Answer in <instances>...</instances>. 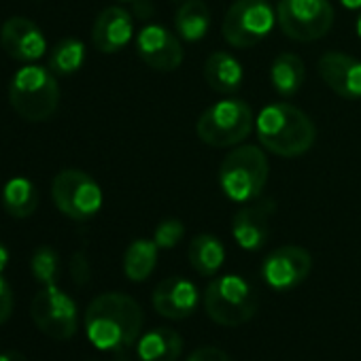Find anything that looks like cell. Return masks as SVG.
I'll return each instance as SVG.
<instances>
[{
  "instance_id": "obj_4",
  "label": "cell",
  "mask_w": 361,
  "mask_h": 361,
  "mask_svg": "<svg viewBox=\"0 0 361 361\" xmlns=\"http://www.w3.org/2000/svg\"><path fill=\"white\" fill-rule=\"evenodd\" d=\"M268 157L259 147L234 149L219 168V188L232 202H253L268 183Z\"/></svg>"
},
{
  "instance_id": "obj_9",
  "label": "cell",
  "mask_w": 361,
  "mask_h": 361,
  "mask_svg": "<svg viewBox=\"0 0 361 361\" xmlns=\"http://www.w3.org/2000/svg\"><path fill=\"white\" fill-rule=\"evenodd\" d=\"M276 22L291 41H319L334 24V7L329 0H279Z\"/></svg>"
},
{
  "instance_id": "obj_23",
  "label": "cell",
  "mask_w": 361,
  "mask_h": 361,
  "mask_svg": "<svg viewBox=\"0 0 361 361\" xmlns=\"http://www.w3.org/2000/svg\"><path fill=\"white\" fill-rule=\"evenodd\" d=\"M306 79V66L295 54H279L270 66V81L281 96H295Z\"/></svg>"
},
{
  "instance_id": "obj_22",
  "label": "cell",
  "mask_w": 361,
  "mask_h": 361,
  "mask_svg": "<svg viewBox=\"0 0 361 361\" xmlns=\"http://www.w3.org/2000/svg\"><path fill=\"white\" fill-rule=\"evenodd\" d=\"M188 257L192 268L202 276H213L221 270L226 262V247L213 234H198L190 243Z\"/></svg>"
},
{
  "instance_id": "obj_2",
  "label": "cell",
  "mask_w": 361,
  "mask_h": 361,
  "mask_svg": "<svg viewBox=\"0 0 361 361\" xmlns=\"http://www.w3.org/2000/svg\"><path fill=\"white\" fill-rule=\"evenodd\" d=\"M255 123L262 147L279 157H300L314 145L317 138L312 119L287 102L264 106Z\"/></svg>"
},
{
  "instance_id": "obj_12",
  "label": "cell",
  "mask_w": 361,
  "mask_h": 361,
  "mask_svg": "<svg viewBox=\"0 0 361 361\" xmlns=\"http://www.w3.org/2000/svg\"><path fill=\"white\" fill-rule=\"evenodd\" d=\"M136 54L149 68L159 73H172L183 62V45L178 35L159 24H149L138 32Z\"/></svg>"
},
{
  "instance_id": "obj_20",
  "label": "cell",
  "mask_w": 361,
  "mask_h": 361,
  "mask_svg": "<svg viewBox=\"0 0 361 361\" xmlns=\"http://www.w3.org/2000/svg\"><path fill=\"white\" fill-rule=\"evenodd\" d=\"M174 28L188 43L202 41L211 28V9L204 0H183L174 16Z\"/></svg>"
},
{
  "instance_id": "obj_32",
  "label": "cell",
  "mask_w": 361,
  "mask_h": 361,
  "mask_svg": "<svg viewBox=\"0 0 361 361\" xmlns=\"http://www.w3.org/2000/svg\"><path fill=\"white\" fill-rule=\"evenodd\" d=\"M9 266V249L0 243V274H3Z\"/></svg>"
},
{
  "instance_id": "obj_26",
  "label": "cell",
  "mask_w": 361,
  "mask_h": 361,
  "mask_svg": "<svg viewBox=\"0 0 361 361\" xmlns=\"http://www.w3.org/2000/svg\"><path fill=\"white\" fill-rule=\"evenodd\" d=\"M30 270L35 274V279L43 285H56L58 274H60V257L51 247H39L30 259Z\"/></svg>"
},
{
  "instance_id": "obj_10",
  "label": "cell",
  "mask_w": 361,
  "mask_h": 361,
  "mask_svg": "<svg viewBox=\"0 0 361 361\" xmlns=\"http://www.w3.org/2000/svg\"><path fill=\"white\" fill-rule=\"evenodd\" d=\"M30 314L35 325L54 340H71L77 334V304L66 291L58 289L56 285L43 287L35 295L30 304Z\"/></svg>"
},
{
  "instance_id": "obj_21",
  "label": "cell",
  "mask_w": 361,
  "mask_h": 361,
  "mask_svg": "<svg viewBox=\"0 0 361 361\" xmlns=\"http://www.w3.org/2000/svg\"><path fill=\"white\" fill-rule=\"evenodd\" d=\"M39 207V190L30 178L16 176L5 183L3 190V209L13 219H26L35 215Z\"/></svg>"
},
{
  "instance_id": "obj_13",
  "label": "cell",
  "mask_w": 361,
  "mask_h": 361,
  "mask_svg": "<svg viewBox=\"0 0 361 361\" xmlns=\"http://www.w3.org/2000/svg\"><path fill=\"white\" fill-rule=\"evenodd\" d=\"M0 45L11 60L24 64L41 60L47 51L43 30L28 18H9L0 28Z\"/></svg>"
},
{
  "instance_id": "obj_16",
  "label": "cell",
  "mask_w": 361,
  "mask_h": 361,
  "mask_svg": "<svg viewBox=\"0 0 361 361\" xmlns=\"http://www.w3.org/2000/svg\"><path fill=\"white\" fill-rule=\"evenodd\" d=\"M317 71L334 94L346 100L361 98V60L342 51H327Z\"/></svg>"
},
{
  "instance_id": "obj_34",
  "label": "cell",
  "mask_w": 361,
  "mask_h": 361,
  "mask_svg": "<svg viewBox=\"0 0 361 361\" xmlns=\"http://www.w3.org/2000/svg\"><path fill=\"white\" fill-rule=\"evenodd\" d=\"M357 35H359V39H361V16H359V20H357Z\"/></svg>"
},
{
  "instance_id": "obj_31",
  "label": "cell",
  "mask_w": 361,
  "mask_h": 361,
  "mask_svg": "<svg viewBox=\"0 0 361 361\" xmlns=\"http://www.w3.org/2000/svg\"><path fill=\"white\" fill-rule=\"evenodd\" d=\"M0 361H28V357L20 350H3L0 353Z\"/></svg>"
},
{
  "instance_id": "obj_25",
  "label": "cell",
  "mask_w": 361,
  "mask_h": 361,
  "mask_svg": "<svg viewBox=\"0 0 361 361\" xmlns=\"http://www.w3.org/2000/svg\"><path fill=\"white\" fill-rule=\"evenodd\" d=\"M85 62V45L79 39H64L60 41L54 51L49 54V62L47 68L56 75V77H68L75 75Z\"/></svg>"
},
{
  "instance_id": "obj_27",
  "label": "cell",
  "mask_w": 361,
  "mask_h": 361,
  "mask_svg": "<svg viewBox=\"0 0 361 361\" xmlns=\"http://www.w3.org/2000/svg\"><path fill=\"white\" fill-rule=\"evenodd\" d=\"M185 236V226L180 224L178 219H164L157 228H155V234H153V240L159 249H172L176 247L180 240Z\"/></svg>"
},
{
  "instance_id": "obj_28",
  "label": "cell",
  "mask_w": 361,
  "mask_h": 361,
  "mask_svg": "<svg viewBox=\"0 0 361 361\" xmlns=\"http://www.w3.org/2000/svg\"><path fill=\"white\" fill-rule=\"evenodd\" d=\"M16 308V300H13V289L9 285V281L0 274V325L7 323L13 314Z\"/></svg>"
},
{
  "instance_id": "obj_24",
  "label": "cell",
  "mask_w": 361,
  "mask_h": 361,
  "mask_svg": "<svg viewBox=\"0 0 361 361\" xmlns=\"http://www.w3.org/2000/svg\"><path fill=\"white\" fill-rule=\"evenodd\" d=\"M157 245L155 240L149 238H138L134 240L123 255V272L132 283H142L147 281L155 266H157Z\"/></svg>"
},
{
  "instance_id": "obj_14",
  "label": "cell",
  "mask_w": 361,
  "mask_h": 361,
  "mask_svg": "<svg viewBox=\"0 0 361 361\" xmlns=\"http://www.w3.org/2000/svg\"><path fill=\"white\" fill-rule=\"evenodd\" d=\"M153 308L159 317L172 319V321H183L192 317L200 302L198 287L183 279V276H170L157 283L151 295Z\"/></svg>"
},
{
  "instance_id": "obj_1",
  "label": "cell",
  "mask_w": 361,
  "mask_h": 361,
  "mask_svg": "<svg viewBox=\"0 0 361 361\" xmlns=\"http://www.w3.org/2000/svg\"><path fill=\"white\" fill-rule=\"evenodd\" d=\"M142 308L126 293H102L85 310V334L100 350H121L138 340Z\"/></svg>"
},
{
  "instance_id": "obj_29",
  "label": "cell",
  "mask_w": 361,
  "mask_h": 361,
  "mask_svg": "<svg viewBox=\"0 0 361 361\" xmlns=\"http://www.w3.org/2000/svg\"><path fill=\"white\" fill-rule=\"evenodd\" d=\"M71 276L75 281V285L83 287L87 285L90 281V262H87V255L83 251H77L71 259Z\"/></svg>"
},
{
  "instance_id": "obj_18",
  "label": "cell",
  "mask_w": 361,
  "mask_h": 361,
  "mask_svg": "<svg viewBox=\"0 0 361 361\" xmlns=\"http://www.w3.org/2000/svg\"><path fill=\"white\" fill-rule=\"evenodd\" d=\"M204 79L209 87L217 94H224V96L236 94L245 79L243 64L232 54L215 51L204 62Z\"/></svg>"
},
{
  "instance_id": "obj_19",
  "label": "cell",
  "mask_w": 361,
  "mask_h": 361,
  "mask_svg": "<svg viewBox=\"0 0 361 361\" xmlns=\"http://www.w3.org/2000/svg\"><path fill=\"white\" fill-rule=\"evenodd\" d=\"M140 361H176L183 353V338L168 327H155L138 340Z\"/></svg>"
},
{
  "instance_id": "obj_8",
  "label": "cell",
  "mask_w": 361,
  "mask_h": 361,
  "mask_svg": "<svg viewBox=\"0 0 361 361\" xmlns=\"http://www.w3.org/2000/svg\"><path fill=\"white\" fill-rule=\"evenodd\" d=\"M276 13L268 0H236L224 18V39L236 49L262 43L274 28Z\"/></svg>"
},
{
  "instance_id": "obj_5",
  "label": "cell",
  "mask_w": 361,
  "mask_h": 361,
  "mask_svg": "<svg viewBox=\"0 0 361 361\" xmlns=\"http://www.w3.org/2000/svg\"><path fill=\"white\" fill-rule=\"evenodd\" d=\"M257 293L249 281L238 274H224L209 283L204 291L207 314L226 327H238L257 312Z\"/></svg>"
},
{
  "instance_id": "obj_15",
  "label": "cell",
  "mask_w": 361,
  "mask_h": 361,
  "mask_svg": "<svg viewBox=\"0 0 361 361\" xmlns=\"http://www.w3.org/2000/svg\"><path fill=\"white\" fill-rule=\"evenodd\" d=\"M274 211L276 204L270 198H257L243 207L232 221V236L236 245L245 251L262 249L270 236V217L274 215Z\"/></svg>"
},
{
  "instance_id": "obj_6",
  "label": "cell",
  "mask_w": 361,
  "mask_h": 361,
  "mask_svg": "<svg viewBox=\"0 0 361 361\" xmlns=\"http://www.w3.org/2000/svg\"><path fill=\"white\" fill-rule=\"evenodd\" d=\"M253 109L240 98H226L202 111L196 123V132L202 142L224 149L247 140L253 132Z\"/></svg>"
},
{
  "instance_id": "obj_3",
  "label": "cell",
  "mask_w": 361,
  "mask_h": 361,
  "mask_svg": "<svg viewBox=\"0 0 361 361\" xmlns=\"http://www.w3.org/2000/svg\"><path fill=\"white\" fill-rule=\"evenodd\" d=\"M11 109L30 123L47 121L60 104L58 79L49 68L28 64L9 81Z\"/></svg>"
},
{
  "instance_id": "obj_33",
  "label": "cell",
  "mask_w": 361,
  "mask_h": 361,
  "mask_svg": "<svg viewBox=\"0 0 361 361\" xmlns=\"http://www.w3.org/2000/svg\"><path fill=\"white\" fill-rule=\"evenodd\" d=\"M342 7L350 9V11H359L361 9V0H340Z\"/></svg>"
},
{
  "instance_id": "obj_11",
  "label": "cell",
  "mask_w": 361,
  "mask_h": 361,
  "mask_svg": "<svg viewBox=\"0 0 361 361\" xmlns=\"http://www.w3.org/2000/svg\"><path fill=\"white\" fill-rule=\"evenodd\" d=\"M312 257L306 249L295 245H285L274 249L262 264V276L268 287L276 291H287L304 283L310 274Z\"/></svg>"
},
{
  "instance_id": "obj_30",
  "label": "cell",
  "mask_w": 361,
  "mask_h": 361,
  "mask_svg": "<svg viewBox=\"0 0 361 361\" xmlns=\"http://www.w3.org/2000/svg\"><path fill=\"white\" fill-rule=\"evenodd\" d=\"M188 361H232V359L226 350L217 346H200L188 357Z\"/></svg>"
},
{
  "instance_id": "obj_7",
  "label": "cell",
  "mask_w": 361,
  "mask_h": 361,
  "mask_svg": "<svg viewBox=\"0 0 361 361\" xmlns=\"http://www.w3.org/2000/svg\"><path fill=\"white\" fill-rule=\"evenodd\" d=\"M51 198L56 209L73 221H87L102 207L100 185L87 172L77 168H66L56 174Z\"/></svg>"
},
{
  "instance_id": "obj_17",
  "label": "cell",
  "mask_w": 361,
  "mask_h": 361,
  "mask_svg": "<svg viewBox=\"0 0 361 361\" xmlns=\"http://www.w3.org/2000/svg\"><path fill=\"white\" fill-rule=\"evenodd\" d=\"M134 35L132 16L123 7H106L98 13L92 26V43L100 54H117Z\"/></svg>"
}]
</instances>
